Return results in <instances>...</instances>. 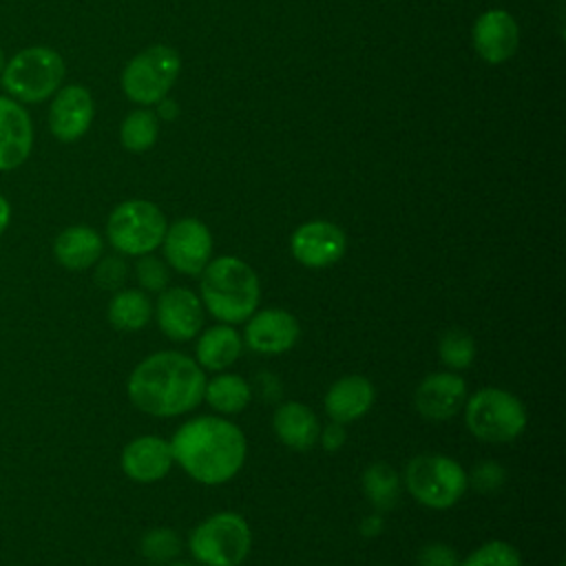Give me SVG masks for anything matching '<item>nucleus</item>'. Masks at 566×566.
Here are the masks:
<instances>
[{
	"label": "nucleus",
	"mask_w": 566,
	"mask_h": 566,
	"mask_svg": "<svg viewBox=\"0 0 566 566\" xmlns=\"http://www.w3.org/2000/svg\"><path fill=\"white\" fill-rule=\"evenodd\" d=\"M166 228V217L155 203L130 199L111 212L106 221V237L117 252L126 256H142L161 245Z\"/></svg>",
	"instance_id": "8"
},
{
	"label": "nucleus",
	"mask_w": 566,
	"mask_h": 566,
	"mask_svg": "<svg viewBox=\"0 0 566 566\" xmlns=\"http://www.w3.org/2000/svg\"><path fill=\"white\" fill-rule=\"evenodd\" d=\"M252 548V531L243 515L221 511L206 517L188 537V551L203 566H239Z\"/></svg>",
	"instance_id": "5"
},
{
	"label": "nucleus",
	"mask_w": 566,
	"mask_h": 566,
	"mask_svg": "<svg viewBox=\"0 0 566 566\" xmlns=\"http://www.w3.org/2000/svg\"><path fill=\"white\" fill-rule=\"evenodd\" d=\"M64 80V60L51 46H27L13 53L2 73L0 86L20 104H40L55 95Z\"/></svg>",
	"instance_id": "4"
},
{
	"label": "nucleus",
	"mask_w": 566,
	"mask_h": 566,
	"mask_svg": "<svg viewBox=\"0 0 566 566\" xmlns=\"http://www.w3.org/2000/svg\"><path fill=\"white\" fill-rule=\"evenodd\" d=\"M4 64H7V55H4V51H2V46H0V73H2Z\"/></svg>",
	"instance_id": "38"
},
{
	"label": "nucleus",
	"mask_w": 566,
	"mask_h": 566,
	"mask_svg": "<svg viewBox=\"0 0 566 566\" xmlns=\"http://www.w3.org/2000/svg\"><path fill=\"white\" fill-rule=\"evenodd\" d=\"M467 480H469V484H473V489H478L482 493H495L504 486L506 471L502 464H497L493 460H484L473 467V471H471V475H467Z\"/></svg>",
	"instance_id": "32"
},
{
	"label": "nucleus",
	"mask_w": 566,
	"mask_h": 566,
	"mask_svg": "<svg viewBox=\"0 0 566 566\" xmlns=\"http://www.w3.org/2000/svg\"><path fill=\"white\" fill-rule=\"evenodd\" d=\"M199 276V301L219 323L239 325L256 312L261 283L245 261L217 256L208 261Z\"/></svg>",
	"instance_id": "3"
},
{
	"label": "nucleus",
	"mask_w": 566,
	"mask_h": 566,
	"mask_svg": "<svg viewBox=\"0 0 566 566\" xmlns=\"http://www.w3.org/2000/svg\"><path fill=\"white\" fill-rule=\"evenodd\" d=\"M179 69L181 62L175 49L150 46L128 62L122 73V88L137 104H155L166 97Z\"/></svg>",
	"instance_id": "9"
},
{
	"label": "nucleus",
	"mask_w": 566,
	"mask_h": 566,
	"mask_svg": "<svg viewBox=\"0 0 566 566\" xmlns=\"http://www.w3.org/2000/svg\"><path fill=\"white\" fill-rule=\"evenodd\" d=\"M106 314L115 329L137 332L148 325L153 316V305L142 290H117L108 303Z\"/></svg>",
	"instance_id": "24"
},
{
	"label": "nucleus",
	"mask_w": 566,
	"mask_h": 566,
	"mask_svg": "<svg viewBox=\"0 0 566 566\" xmlns=\"http://www.w3.org/2000/svg\"><path fill=\"white\" fill-rule=\"evenodd\" d=\"M272 427L276 438L294 451H310L318 442L321 433V422L316 413L307 405L296 400L276 407Z\"/></svg>",
	"instance_id": "20"
},
{
	"label": "nucleus",
	"mask_w": 566,
	"mask_h": 566,
	"mask_svg": "<svg viewBox=\"0 0 566 566\" xmlns=\"http://www.w3.org/2000/svg\"><path fill=\"white\" fill-rule=\"evenodd\" d=\"M33 148V124L27 108L0 95V170L20 168Z\"/></svg>",
	"instance_id": "16"
},
{
	"label": "nucleus",
	"mask_w": 566,
	"mask_h": 566,
	"mask_svg": "<svg viewBox=\"0 0 566 566\" xmlns=\"http://www.w3.org/2000/svg\"><path fill=\"white\" fill-rule=\"evenodd\" d=\"M467 400V385L455 371H433L420 380L413 394L418 413L427 420L453 418Z\"/></svg>",
	"instance_id": "15"
},
{
	"label": "nucleus",
	"mask_w": 566,
	"mask_h": 566,
	"mask_svg": "<svg viewBox=\"0 0 566 566\" xmlns=\"http://www.w3.org/2000/svg\"><path fill=\"white\" fill-rule=\"evenodd\" d=\"M345 440H347V433H345V427H343L340 422H334V420H332L327 427H321L318 442H321V447H323L325 451H329V453L338 451V449L345 444Z\"/></svg>",
	"instance_id": "34"
},
{
	"label": "nucleus",
	"mask_w": 566,
	"mask_h": 566,
	"mask_svg": "<svg viewBox=\"0 0 566 566\" xmlns=\"http://www.w3.org/2000/svg\"><path fill=\"white\" fill-rule=\"evenodd\" d=\"M301 325L294 314L281 307L256 310L243 327V343L256 354H283L298 340Z\"/></svg>",
	"instance_id": "12"
},
{
	"label": "nucleus",
	"mask_w": 566,
	"mask_h": 566,
	"mask_svg": "<svg viewBox=\"0 0 566 566\" xmlns=\"http://www.w3.org/2000/svg\"><path fill=\"white\" fill-rule=\"evenodd\" d=\"M135 276H137V283L142 285L144 292H164L168 287V281H170V270L168 265L153 256L150 254H142L139 261L135 263Z\"/></svg>",
	"instance_id": "30"
},
{
	"label": "nucleus",
	"mask_w": 566,
	"mask_h": 566,
	"mask_svg": "<svg viewBox=\"0 0 566 566\" xmlns=\"http://www.w3.org/2000/svg\"><path fill=\"white\" fill-rule=\"evenodd\" d=\"M400 486L398 473L385 462H374L363 473V493L376 513L391 511L398 504Z\"/></svg>",
	"instance_id": "25"
},
{
	"label": "nucleus",
	"mask_w": 566,
	"mask_h": 566,
	"mask_svg": "<svg viewBox=\"0 0 566 566\" xmlns=\"http://www.w3.org/2000/svg\"><path fill=\"white\" fill-rule=\"evenodd\" d=\"M241 349H243L241 334L228 323H217L199 334L195 345V356L201 369L223 371L237 363V358L241 356Z\"/></svg>",
	"instance_id": "21"
},
{
	"label": "nucleus",
	"mask_w": 566,
	"mask_h": 566,
	"mask_svg": "<svg viewBox=\"0 0 566 566\" xmlns=\"http://www.w3.org/2000/svg\"><path fill=\"white\" fill-rule=\"evenodd\" d=\"M9 221H11V203L4 195H0V234L7 230Z\"/></svg>",
	"instance_id": "36"
},
{
	"label": "nucleus",
	"mask_w": 566,
	"mask_h": 566,
	"mask_svg": "<svg viewBox=\"0 0 566 566\" xmlns=\"http://www.w3.org/2000/svg\"><path fill=\"white\" fill-rule=\"evenodd\" d=\"M175 464L170 442L159 436H139L122 451L124 473L142 484L161 480Z\"/></svg>",
	"instance_id": "17"
},
{
	"label": "nucleus",
	"mask_w": 566,
	"mask_h": 566,
	"mask_svg": "<svg viewBox=\"0 0 566 566\" xmlns=\"http://www.w3.org/2000/svg\"><path fill=\"white\" fill-rule=\"evenodd\" d=\"M405 486L422 506L444 511L460 502L469 489V480L467 471L453 458L422 453L409 460L405 469Z\"/></svg>",
	"instance_id": "6"
},
{
	"label": "nucleus",
	"mask_w": 566,
	"mask_h": 566,
	"mask_svg": "<svg viewBox=\"0 0 566 566\" xmlns=\"http://www.w3.org/2000/svg\"><path fill=\"white\" fill-rule=\"evenodd\" d=\"M206 376L195 358L181 352H155L128 376L130 402L157 418H172L192 411L203 400Z\"/></svg>",
	"instance_id": "1"
},
{
	"label": "nucleus",
	"mask_w": 566,
	"mask_h": 566,
	"mask_svg": "<svg viewBox=\"0 0 566 566\" xmlns=\"http://www.w3.org/2000/svg\"><path fill=\"white\" fill-rule=\"evenodd\" d=\"M142 555L155 564V566H166L170 562H175V557L181 551V537L177 531L166 528V526H157L150 528L148 533H144L142 542H139Z\"/></svg>",
	"instance_id": "28"
},
{
	"label": "nucleus",
	"mask_w": 566,
	"mask_h": 566,
	"mask_svg": "<svg viewBox=\"0 0 566 566\" xmlns=\"http://www.w3.org/2000/svg\"><path fill=\"white\" fill-rule=\"evenodd\" d=\"M464 422L484 442H511L526 429V409L515 394L484 387L467 396Z\"/></svg>",
	"instance_id": "7"
},
{
	"label": "nucleus",
	"mask_w": 566,
	"mask_h": 566,
	"mask_svg": "<svg viewBox=\"0 0 566 566\" xmlns=\"http://www.w3.org/2000/svg\"><path fill=\"white\" fill-rule=\"evenodd\" d=\"M376 389L369 378L360 374H349L338 378L325 394V413L329 420L347 424L360 420L374 405Z\"/></svg>",
	"instance_id": "19"
},
{
	"label": "nucleus",
	"mask_w": 566,
	"mask_h": 566,
	"mask_svg": "<svg viewBox=\"0 0 566 566\" xmlns=\"http://www.w3.org/2000/svg\"><path fill=\"white\" fill-rule=\"evenodd\" d=\"M161 245L168 265L186 276H199L212 256V234L192 217L168 226Z\"/></svg>",
	"instance_id": "10"
},
{
	"label": "nucleus",
	"mask_w": 566,
	"mask_h": 566,
	"mask_svg": "<svg viewBox=\"0 0 566 566\" xmlns=\"http://www.w3.org/2000/svg\"><path fill=\"white\" fill-rule=\"evenodd\" d=\"M166 566H192V564H188V562H170Z\"/></svg>",
	"instance_id": "39"
},
{
	"label": "nucleus",
	"mask_w": 566,
	"mask_h": 566,
	"mask_svg": "<svg viewBox=\"0 0 566 566\" xmlns=\"http://www.w3.org/2000/svg\"><path fill=\"white\" fill-rule=\"evenodd\" d=\"M438 358L449 371H462L475 360V340L469 332L453 327L438 340Z\"/></svg>",
	"instance_id": "26"
},
{
	"label": "nucleus",
	"mask_w": 566,
	"mask_h": 566,
	"mask_svg": "<svg viewBox=\"0 0 566 566\" xmlns=\"http://www.w3.org/2000/svg\"><path fill=\"white\" fill-rule=\"evenodd\" d=\"M460 566H522L520 553L504 539H489L471 551Z\"/></svg>",
	"instance_id": "29"
},
{
	"label": "nucleus",
	"mask_w": 566,
	"mask_h": 566,
	"mask_svg": "<svg viewBox=\"0 0 566 566\" xmlns=\"http://www.w3.org/2000/svg\"><path fill=\"white\" fill-rule=\"evenodd\" d=\"M157 130H159V126H157L155 113H150L146 108H139V111H133L122 122L119 137H122L124 148H128L133 153H144L155 144Z\"/></svg>",
	"instance_id": "27"
},
{
	"label": "nucleus",
	"mask_w": 566,
	"mask_h": 566,
	"mask_svg": "<svg viewBox=\"0 0 566 566\" xmlns=\"http://www.w3.org/2000/svg\"><path fill=\"white\" fill-rule=\"evenodd\" d=\"M252 398V389L248 380L239 374H219L212 380H206L203 400L217 411V413H239L248 407Z\"/></svg>",
	"instance_id": "23"
},
{
	"label": "nucleus",
	"mask_w": 566,
	"mask_h": 566,
	"mask_svg": "<svg viewBox=\"0 0 566 566\" xmlns=\"http://www.w3.org/2000/svg\"><path fill=\"white\" fill-rule=\"evenodd\" d=\"M128 276V265L122 256H99L97 259V268H95V283L102 290L108 292H117L122 290L124 281Z\"/></svg>",
	"instance_id": "31"
},
{
	"label": "nucleus",
	"mask_w": 566,
	"mask_h": 566,
	"mask_svg": "<svg viewBox=\"0 0 566 566\" xmlns=\"http://www.w3.org/2000/svg\"><path fill=\"white\" fill-rule=\"evenodd\" d=\"M104 241L97 230L88 226L64 228L53 241V254L66 270H86L102 256Z\"/></svg>",
	"instance_id": "22"
},
{
	"label": "nucleus",
	"mask_w": 566,
	"mask_h": 566,
	"mask_svg": "<svg viewBox=\"0 0 566 566\" xmlns=\"http://www.w3.org/2000/svg\"><path fill=\"white\" fill-rule=\"evenodd\" d=\"M345 232L332 221H307L292 234V256L305 268H327L345 254Z\"/></svg>",
	"instance_id": "13"
},
{
	"label": "nucleus",
	"mask_w": 566,
	"mask_h": 566,
	"mask_svg": "<svg viewBox=\"0 0 566 566\" xmlns=\"http://www.w3.org/2000/svg\"><path fill=\"white\" fill-rule=\"evenodd\" d=\"M473 46L478 55L491 64L509 60L517 49V24L511 13L491 9L473 24Z\"/></svg>",
	"instance_id": "18"
},
{
	"label": "nucleus",
	"mask_w": 566,
	"mask_h": 566,
	"mask_svg": "<svg viewBox=\"0 0 566 566\" xmlns=\"http://www.w3.org/2000/svg\"><path fill=\"white\" fill-rule=\"evenodd\" d=\"M418 566H460V557L449 544L431 542L420 548Z\"/></svg>",
	"instance_id": "33"
},
{
	"label": "nucleus",
	"mask_w": 566,
	"mask_h": 566,
	"mask_svg": "<svg viewBox=\"0 0 566 566\" xmlns=\"http://www.w3.org/2000/svg\"><path fill=\"white\" fill-rule=\"evenodd\" d=\"M382 517L378 515V513H371V515H367V517H363V522H360V533L365 535V537H369V539H374V537H378L380 533H382Z\"/></svg>",
	"instance_id": "35"
},
{
	"label": "nucleus",
	"mask_w": 566,
	"mask_h": 566,
	"mask_svg": "<svg viewBox=\"0 0 566 566\" xmlns=\"http://www.w3.org/2000/svg\"><path fill=\"white\" fill-rule=\"evenodd\" d=\"M161 104H159V115L164 117V119H172L175 115H177V106H175V102H168V99H159Z\"/></svg>",
	"instance_id": "37"
},
{
	"label": "nucleus",
	"mask_w": 566,
	"mask_h": 566,
	"mask_svg": "<svg viewBox=\"0 0 566 566\" xmlns=\"http://www.w3.org/2000/svg\"><path fill=\"white\" fill-rule=\"evenodd\" d=\"M159 329L170 340H190L201 332L203 325V305L199 296L181 285L166 287L159 292V298L153 307Z\"/></svg>",
	"instance_id": "11"
},
{
	"label": "nucleus",
	"mask_w": 566,
	"mask_h": 566,
	"mask_svg": "<svg viewBox=\"0 0 566 566\" xmlns=\"http://www.w3.org/2000/svg\"><path fill=\"white\" fill-rule=\"evenodd\" d=\"M175 462L197 482L217 486L232 480L245 462L243 431L219 416L186 420L168 440Z\"/></svg>",
	"instance_id": "2"
},
{
	"label": "nucleus",
	"mask_w": 566,
	"mask_h": 566,
	"mask_svg": "<svg viewBox=\"0 0 566 566\" xmlns=\"http://www.w3.org/2000/svg\"><path fill=\"white\" fill-rule=\"evenodd\" d=\"M93 115V97L84 86H62L55 91V97L49 106V130L62 144L77 142L88 130Z\"/></svg>",
	"instance_id": "14"
}]
</instances>
